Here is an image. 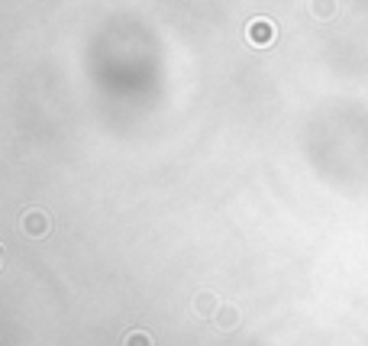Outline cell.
<instances>
[{
  "instance_id": "4",
  "label": "cell",
  "mask_w": 368,
  "mask_h": 346,
  "mask_svg": "<svg viewBox=\"0 0 368 346\" xmlns=\"http://www.w3.org/2000/svg\"><path fill=\"white\" fill-rule=\"evenodd\" d=\"M217 308H223V304H217V295H210V291L197 295V314L200 317H217Z\"/></svg>"
},
{
  "instance_id": "2",
  "label": "cell",
  "mask_w": 368,
  "mask_h": 346,
  "mask_svg": "<svg viewBox=\"0 0 368 346\" xmlns=\"http://www.w3.org/2000/svg\"><path fill=\"white\" fill-rule=\"evenodd\" d=\"M23 230L29 233V236H42V233H49V217L42 214V210H29V214H23Z\"/></svg>"
},
{
  "instance_id": "1",
  "label": "cell",
  "mask_w": 368,
  "mask_h": 346,
  "mask_svg": "<svg viewBox=\"0 0 368 346\" xmlns=\"http://www.w3.org/2000/svg\"><path fill=\"white\" fill-rule=\"evenodd\" d=\"M246 33H249V42H252V46H262V49H265V46H272V36H275V26L268 23V20H252Z\"/></svg>"
},
{
  "instance_id": "5",
  "label": "cell",
  "mask_w": 368,
  "mask_h": 346,
  "mask_svg": "<svg viewBox=\"0 0 368 346\" xmlns=\"http://www.w3.org/2000/svg\"><path fill=\"white\" fill-rule=\"evenodd\" d=\"M123 346H155V343H152V336L146 334V330H129Z\"/></svg>"
},
{
  "instance_id": "3",
  "label": "cell",
  "mask_w": 368,
  "mask_h": 346,
  "mask_svg": "<svg viewBox=\"0 0 368 346\" xmlns=\"http://www.w3.org/2000/svg\"><path fill=\"white\" fill-rule=\"evenodd\" d=\"M213 323H217L220 330H236V327H239V311H236L233 304H223L217 311V317H213Z\"/></svg>"
}]
</instances>
